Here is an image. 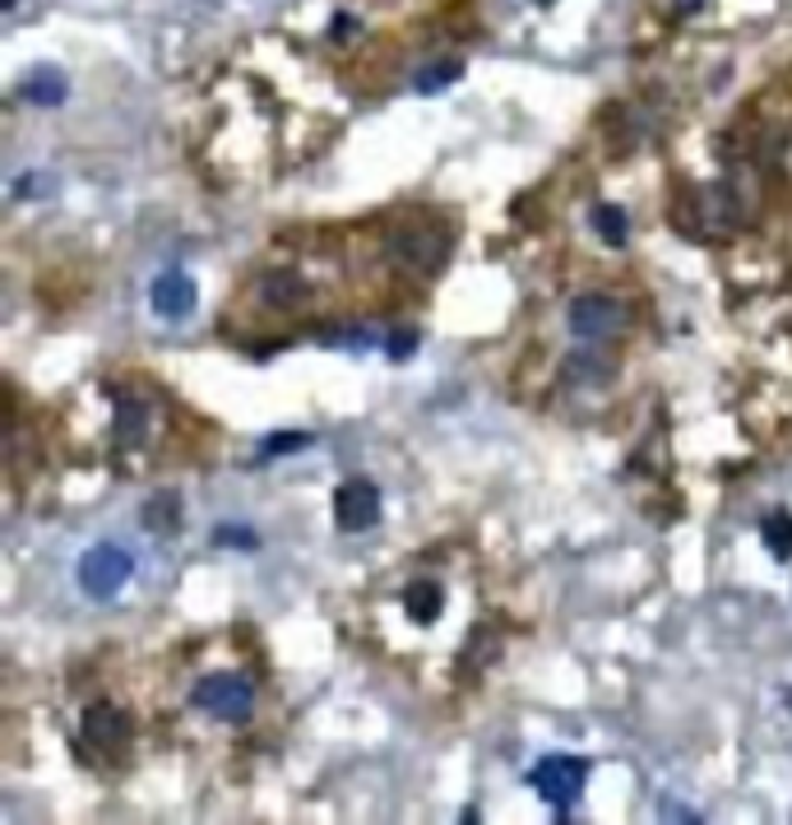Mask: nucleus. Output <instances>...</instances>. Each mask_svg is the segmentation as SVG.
I'll return each instance as SVG.
<instances>
[{
    "label": "nucleus",
    "mask_w": 792,
    "mask_h": 825,
    "mask_svg": "<svg viewBox=\"0 0 792 825\" xmlns=\"http://www.w3.org/2000/svg\"><path fill=\"white\" fill-rule=\"evenodd\" d=\"M528 784L538 788L542 803H551V807H570L575 797L585 793V784H589V761H579V756H547V761L534 765Z\"/></svg>",
    "instance_id": "f257e3e1"
},
{
    "label": "nucleus",
    "mask_w": 792,
    "mask_h": 825,
    "mask_svg": "<svg viewBox=\"0 0 792 825\" xmlns=\"http://www.w3.org/2000/svg\"><path fill=\"white\" fill-rule=\"evenodd\" d=\"M130 571H135V561H130L125 548L98 543L93 552H84V561H79V589H84L89 599H112V594H121Z\"/></svg>",
    "instance_id": "f03ea898"
},
{
    "label": "nucleus",
    "mask_w": 792,
    "mask_h": 825,
    "mask_svg": "<svg viewBox=\"0 0 792 825\" xmlns=\"http://www.w3.org/2000/svg\"><path fill=\"white\" fill-rule=\"evenodd\" d=\"M195 705H204L209 714L219 719H246L251 705H255V686L236 673H223V678H204L195 686Z\"/></svg>",
    "instance_id": "7ed1b4c3"
},
{
    "label": "nucleus",
    "mask_w": 792,
    "mask_h": 825,
    "mask_svg": "<svg viewBox=\"0 0 792 825\" xmlns=\"http://www.w3.org/2000/svg\"><path fill=\"white\" fill-rule=\"evenodd\" d=\"M334 520H338V529H348V533L372 529L380 520V492L372 482H362V478L343 482L334 492Z\"/></svg>",
    "instance_id": "20e7f679"
},
{
    "label": "nucleus",
    "mask_w": 792,
    "mask_h": 825,
    "mask_svg": "<svg viewBox=\"0 0 792 825\" xmlns=\"http://www.w3.org/2000/svg\"><path fill=\"white\" fill-rule=\"evenodd\" d=\"M621 325V306L612 302V297H579L575 306H570V329L579 334V339H607Z\"/></svg>",
    "instance_id": "39448f33"
},
{
    "label": "nucleus",
    "mask_w": 792,
    "mask_h": 825,
    "mask_svg": "<svg viewBox=\"0 0 792 825\" xmlns=\"http://www.w3.org/2000/svg\"><path fill=\"white\" fill-rule=\"evenodd\" d=\"M84 737L98 746L102 756L125 752V742H130V719H125L116 705H93V710L84 714Z\"/></svg>",
    "instance_id": "423d86ee"
},
{
    "label": "nucleus",
    "mask_w": 792,
    "mask_h": 825,
    "mask_svg": "<svg viewBox=\"0 0 792 825\" xmlns=\"http://www.w3.org/2000/svg\"><path fill=\"white\" fill-rule=\"evenodd\" d=\"M149 302H153V312L158 316H186L191 306H195V283L186 274H163V278H153V288H149Z\"/></svg>",
    "instance_id": "0eeeda50"
},
{
    "label": "nucleus",
    "mask_w": 792,
    "mask_h": 825,
    "mask_svg": "<svg viewBox=\"0 0 792 825\" xmlns=\"http://www.w3.org/2000/svg\"><path fill=\"white\" fill-rule=\"evenodd\" d=\"M19 93L29 98V102H42V108H57V102H65V93H70V89H65V74H61V70L38 65V70L23 74Z\"/></svg>",
    "instance_id": "6e6552de"
},
{
    "label": "nucleus",
    "mask_w": 792,
    "mask_h": 825,
    "mask_svg": "<svg viewBox=\"0 0 792 825\" xmlns=\"http://www.w3.org/2000/svg\"><path fill=\"white\" fill-rule=\"evenodd\" d=\"M404 608L417 617V622H436V612H440V589H436L431 580H417V584H408Z\"/></svg>",
    "instance_id": "1a4fd4ad"
},
{
    "label": "nucleus",
    "mask_w": 792,
    "mask_h": 825,
    "mask_svg": "<svg viewBox=\"0 0 792 825\" xmlns=\"http://www.w3.org/2000/svg\"><path fill=\"white\" fill-rule=\"evenodd\" d=\"M144 524H149L153 533H176V524H181V506H176V497H172V492L153 497V501L144 506Z\"/></svg>",
    "instance_id": "9d476101"
},
{
    "label": "nucleus",
    "mask_w": 792,
    "mask_h": 825,
    "mask_svg": "<svg viewBox=\"0 0 792 825\" xmlns=\"http://www.w3.org/2000/svg\"><path fill=\"white\" fill-rule=\"evenodd\" d=\"M760 538L779 561H788L792 557V515H770V520L760 524Z\"/></svg>",
    "instance_id": "9b49d317"
},
{
    "label": "nucleus",
    "mask_w": 792,
    "mask_h": 825,
    "mask_svg": "<svg viewBox=\"0 0 792 825\" xmlns=\"http://www.w3.org/2000/svg\"><path fill=\"white\" fill-rule=\"evenodd\" d=\"M593 227L602 232V242L607 246H626V214L617 210V204H598V210H593Z\"/></svg>",
    "instance_id": "f8f14e48"
},
{
    "label": "nucleus",
    "mask_w": 792,
    "mask_h": 825,
    "mask_svg": "<svg viewBox=\"0 0 792 825\" xmlns=\"http://www.w3.org/2000/svg\"><path fill=\"white\" fill-rule=\"evenodd\" d=\"M450 80H459V65L450 61V65H436V70H427V74H417V89L422 93H436V89H445Z\"/></svg>",
    "instance_id": "ddd939ff"
},
{
    "label": "nucleus",
    "mask_w": 792,
    "mask_h": 825,
    "mask_svg": "<svg viewBox=\"0 0 792 825\" xmlns=\"http://www.w3.org/2000/svg\"><path fill=\"white\" fill-rule=\"evenodd\" d=\"M302 446H311V436H306V431H283V436H270V441H264V455H283V450H302Z\"/></svg>",
    "instance_id": "4468645a"
},
{
    "label": "nucleus",
    "mask_w": 792,
    "mask_h": 825,
    "mask_svg": "<svg viewBox=\"0 0 792 825\" xmlns=\"http://www.w3.org/2000/svg\"><path fill=\"white\" fill-rule=\"evenodd\" d=\"M270 297L274 302H293V297H302V283L293 274H274L270 278Z\"/></svg>",
    "instance_id": "2eb2a0df"
},
{
    "label": "nucleus",
    "mask_w": 792,
    "mask_h": 825,
    "mask_svg": "<svg viewBox=\"0 0 792 825\" xmlns=\"http://www.w3.org/2000/svg\"><path fill=\"white\" fill-rule=\"evenodd\" d=\"M214 538H219V543H232V548H255V533L251 529H219Z\"/></svg>",
    "instance_id": "dca6fc26"
},
{
    "label": "nucleus",
    "mask_w": 792,
    "mask_h": 825,
    "mask_svg": "<svg viewBox=\"0 0 792 825\" xmlns=\"http://www.w3.org/2000/svg\"><path fill=\"white\" fill-rule=\"evenodd\" d=\"M413 348H417L413 334H394V339H389V357H394V363H404V357H413Z\"/></svg>",
    "instance_id": "f3484780"
},
{
    "label": "nucleus",
    "mask_w": 792,
    "mask_h": 825,
    "mask_svg": "<svg viewBox=\"0 0 792 825\" xmlns=\"http://www.w3.org/2000/svg\"><path fill=\"white\" fill-rule=\"evenodd\" d=\"M704 6V0H681V10H700Z\"/></svg>",
    "instance_id": "a211bd4d"
},
{
    "label": "nucleus",
    "mask_w": 792,
    "mask_h": 825,
    "mask_svg": "<svg viewBox=\"0 0 792 825\" xmlns=\"http://www.w3.org/2000/svg\"><path fill=\"white\" fill-rule=\"evenodd\" d=\"M0 6H6V10H14V0H0Z\"/></svg>",
    "instance_id": "6ab92c4d"
},
{
    "label": "nucleus",
    "mask_w": 792,
    "mask_h": 825,
    "mask_svg": "<svg viewBox=\"0 0 792 825\" xmlns=\"http://www.w3.org/2000/svg\"><path fill=\"white\" fill-rule=\"evenodd\" d=\"M788 710H792V691H788Z\"/></svg>",
    "instance_id": "aec40b11"
},
{
    "label": "nucleus",
    "mask_w": 792,
    "mask_h": 825,
    "mask_svg": "<svg viewBox=\"0 0 792 825\" xmlns=\"http://www.w3.org/2000/svg\"><path fill=\"white\" fill-rule=\"evenodd\" d=\"M538 6H551V0H538Z\"/></svg>",
    "instance_id": "412c9836"
}]
</instances>
